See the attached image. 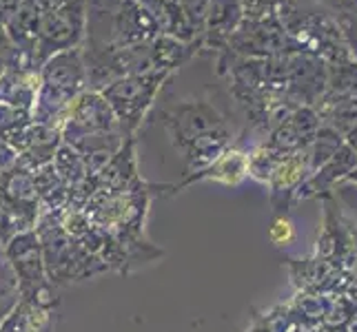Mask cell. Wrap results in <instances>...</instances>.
Returning a JSON list of instances; mask_svg holds the SVG:
<instances>
[{"label": "cell", "mask_w": 357, "mask_h": 332, "mask_svg": "<svg viewBox=\"0 0 357 332\" xmlns=\"http://www.w3.org/2000/svg\"><path fill=\"white\" fill-rule=\"evenodd\" d=\"M33 230L40 242L47 279L56 288L78 284V281H87L98 275L109 273V268L98 257L80 248L78 242L67 235L65 228L60 226L58 215L43 208Z\"/></svg>", "instance_id": "cell-1"}, {"label": "cell", "mask_w": 357, "mask_h": 332, "mask_svg": "<svg viewBox=\"0 0 357 332\" xmlns=\"http://www.w3.org/2000/svg\"><path fill=\"white\" fill-rule=\"evenodd\" d=\"M82 91H87V73L80 47L52 56L40 67V84L31 106V120L58 129L65 111Z\"/></svg>", "instance_id": "cell-2"}, {"label": "cell", "mask_w": 357, "mask_h": 332, "mask_svg": "<svg viewBox=\"0 0 357 332\" xmlns=\"http://www.w3.org/2000/svg\"><path fill=\"white\" fill-rule=\"evenodd\" d=\"M151 200L153 198L149 191V182L140 180L122 193L91 198L84 204L82 211L89 215V219L98 228H102L112 237L120 242H133L142 239L144 219Z\"/></svg>", "instance_id": "cell-3"}, {"label": "cell", "mask_w": 357, "mask_h": 332, "mask_svg": "<svg viewBox=\"0 0 357 332\" xmlns=\"http://www.w3.org/2000/svg\"><path fill=\"white\" fill-rule=\"evenodd\" d=\"M5 260L14 273L18 299L29 301L43 308H58L56 286L47 279L43 251L36 230H22L11 237L3 248Z\"/></svg>", "instance_id": "cell-4"}, {"label": "cell", "mask_w": 357, "mask_h": 332, "mask_svg": "<svg viewBox=\"0 0 357 332\" xmlns=\"http://www.w3.org/2000/svg\"><path fill=\"white\" fill-rule=\"evenodd\" d=\"M174 76L171 71H153V73H138V76H125L105 87L100 93L112 106L118 120L120 131L127 135H135L142 127L144 118L155 102L160 89L165 82Z\"/></svg>", "instance_id": "cell-5"}, {"label": "cell", "mask_w": 357, "mask_h": 332, "mask_svg": "<svg viewBox=\"0 0 357 332\" xmlns=\"http://www.w3.org/2000/svg\"><path fill=\"white\" fill-rule=\"evenodd\" d=\"M87 38V0H58L43 11L38 42H36L33 63L43 67L45 60L60 52L82 47Z\"/></svg>", "instance_id": "cell-6"}, {"label": "cell", "mask_w": 357, "mask_h": 332, "mask_svg": "<svg viewBox=\"0 0 357 332\" xmlns=\"http://www.w3.org/2000/svg\"><path fill=\"white\" fill-rule=\"evenodd\" d=\"M227 52L242 58H275L300 54L298 45L287 33L278 16L244 18L240 27L231 33Z\"/></svg>", "instance_id": "cell-7"}, {"label": "cell", "mask_w": 357, "mask_h": 332, "mask_svg": "<svg viewBox=\"0 0 357 332\" xmlns=\"http://www.w3.org/2000/svg\"><path fill=\"white\" fill-rule=\"evenodd\" d=\"M160 122L167 129L174 149L184 153L204 133L227 125V118L206 100H182L160 111Z\"/></svg>", "instance_id": "cell-8"}, {"label": "cell", "mask_w": 357, "mask_h": 332, "mask_svg": "<svg viewBox=\"0 0 357 332\" xmlns=\"http://www.w3.org/2000/svg\"><path fill=\"white\" fill-rule=\"evenodd\" d=\"M58 129L60 138L69 146L91 135L120 131L112 106L98 91H82L65 111Z\"/></svg>", "instance_id": "cell-9"}, {"label": "cell", "mask_w": 357, "mask_h": 332, "mask_svg": "<svg viewBox=\"0 0 357 332\" xmlns=\"http://www.w3.org/2000/svg\"><path fill=\"white\" fill-rule=\"evenodd\" d=\"M328 91V67L313 54L287 56V91L293 104L315 106Z\"/></svg>", "instance_id": "cell-10"}, {"label": "cell", "mask_w": 357, "mask_h": 332, "mask_svg": "<svg viewBox=\"0 0 357 332\" xmlns=\"http://www.w3.org/2000/svg\"><path fill=\"white\" fill-rule=\"evenodd\" d=\"M0 202H3L24 230H33L43 213V204L36 191L33 171L20 164L0 173Z\"/></svg>", "instance_id": "cell-11"}, {"label": "cell", "mask_w": 357, "mask_h": 332, "mask_svg": "<svg viewBox=\"0 0 357 332\" xmlns=\"http://www.w3.org/2000/svg\"><path fill=\"white\" fill-rule=\"evenodd\" d=\"M7 142L18 155L16 164L36 171L40 166L52 164L58 146L63 144V138H60V129L38 125V122L31 120L27 127H22L14 135H9Z\"/></svg>", "instance_id": "cell-12"}, {"label": "cell", "mask_w": 357, "mask_h": 332, "mask_svg": "<svg viewBox=\"0 0 357 332\" xmlns=\"http://www.w3.org/2000/svg\"><path fill=\"white\" fill-rule=\"evenodd\" d=\"M322 127V120L315 106H295L293 113L282 122L278 129L271 131L262 144H266L268 149L278 151L280 155H291L298 151H306L311 146L315 133Z\"/></svg>", "instance_id": "cell-13"}, {"label": "cell", "mask_w": 357, "mask_h": 332, "mask_svg": "<svg viewBox=\"0 0 357 332\" xmlns=\"http://www.w3.org/2000/svg\"><path fill=\"white\" fill-rule=\"evenodd\" d=\"M309 173V151H298L282 157V162L278 164L266 184L268 204L273 208V215H289L295 204V195H298Z\"/></svg>", "instance_id": "cell-14"}, {"label": "cell", "mask_w": 357, "mask_h": 332, "mask_svg": "<svg viewBox=\"0 0 357 332\" xmlns=\"http://www.w3.org/2000/svg\"><path fill=\"white\" fill-rule=\"evenodd\" d=\"M355 166H357V153L344 142L342 149L331 157L324 166H319L317 171L309 173V177H306L300 187L298 195H295V204L302 200H313V198H331L333 189L340 187V184L353 173Z\"/></svg>", "instance_id": "cell-15"}, {"label": "cell", "mask_w": 357, "mask_h": 332, "mask_svg": "<svg viewBox=\"0 0 357 332\" xmlns=\"http://www.w3.org/2000/svg\"><path fill=\"white\" fill-rule=\"evenodd\" d=\"M40 84V69L18 56L0 76V102L31 111Z\"/></svg>", "instance_id": "cell-16"}, {"label": "cell", "mask_w": 357, "mask_h": 332, "mask_svg": "<svg viewBox=\"0 0 357 332\" xmlns=\"http://www.w3.org/2000/svg\"><path fill=\"white\" fill-rule=\"evenodd\" d=\"M142 177L138 175V159H135V135L125 140L120 151L112 157L102 173L96 177V189L91 198H105V195H116L131 189Z\"/></svg>", "instance_id": "cell-17"}, {"label": "cell", "mask_w": 357, "mask_h": 332, "mask_svg": "<svg viewBox=\"0 0 357 332\" xmlns=\"http://www.w3.org/2000/svg\"><path fill=\"white\" fill-rule=\"evenodd\" d=\"M242 20V0H208L202 27V47L225 52L231 33L240 27Z\"/></svg>", "instance_id": "cell-18"}, {"label": "cell", "mask_w": 357, "mask_h": 332, "mask_svg": "<svg viewBox=\"0 0 357 332\" xmlns=\"http://www.w3.org/2000/svg\"><path fill=\"white\" fill-rule=\"evenodd\" d=\"M236 144V135H233L229 125H222L213 131L204 133L202 138L195 140L187 151H184V175L198 173V171L213 164L215 159L227 153L231 146Z\"/></svg>", "instance_id": "cell-19"}, {"label": "cell", "mask_w": 357, "mask_h": 332, "mask_svg": "<svg viewBox=\"0 0 357 332\" xmlns=\"http://www.w3.org/2000/svg\"><path fill=\"white\" fill-rule=\"evenodd\" d=\"M131 138V135H129ZM127 135L122 131H112V133H100L84 138L76 144H71V149H76L87 168V177L96 180L102 173V168L112 162V157L120 151V146L125 144Z\"/></svg>", "instance_id": "cell-20"}, {"label": "cell", "mask_w": 357, "mask_h": 332, "mask_svg": "<svg viewBox=\"0 0 357 332\" xmlns=\"http://www.w3.org/2000/svg\"><path fill=\"white\" fill-rule=\"evenodd\" d=\"M56 322V310L18 299L0 324V332H49Z\"/></svg>", "instance_id": "cell-21"}, {"label": "cell", "mask_w": 357, "mask_h": 332, "mask_svg": "<svg viewBox=\"0 0 357 332\" xmlns=\"http://www.w3.org/2000/svg\"><path fill=\"white\" fill-rule=\"evenodd\" d=\"M33 180H36V191H38V198L45 211L60 215L65 208H69L71 191L67 184L60 180V175L56 173V168L52 164L36 168Z\"/></svg>", "instance_id": "cell-22"}, {"label": "cell", "mask_w": 357, "mask_h": 332, "mask_svg": "<svg viewBox=\"0 0 357 332\" xmlns=\"http://www.w3.org/2000/svg\"><path fill=\"white\" fill-rule=\"evenodd\" d=\"M52 166L56 168V173L60 175V180H63L71 195L76 193L84 182L91 180L87 177V168H84V162H82V157L76 149H71L69 144H60L58 146V151L52 159Z\"/></svg>", "instance_id": "cell-23"}, {"label": "cell", "mask_w": 357, "mask_h": 332, "mask_svg": "<svg viewBox=\"0 0 357 332\" xmlns=\"http://www.w3.org/2000/svg\"><path fill=\"white\" fill-rule=\"evenodd\" d=\"M355 310H357V301L351 299L349 294H344V292L326 294L324 317L319 326L326 332H347Z\"/></svg>", "instance_id": "cell-24"}, {"label": "cell", "mask_w": 357, "mask_h": 332, "mask_svg": "<svg viewBox=\"0 0 357 332\" xmlns=\"http://www.w3.org/2000/svg\"><path fill=\"white\" fill-rule=\"evenodd\" d=\"M344 135L337 133L335 129H331L328 125H322L319 131L315 133V138L311 142V146L306 151H309V168L311 173L317 171L319 166H324L331 157H333L342 146H344Z\"/></svg>", "instance_id": "cell-25"}, {"label": "cell", "mask_w": 357, "mask_h": 332, "mask_svg": "<svg viewBox=\"0 0 357 332\" xmlns=\"http://www.w3.org/2000/svg\"><path fill=\"white\" fill-rule=\"evenodd\" d=\"M282 157L278 151L268 149L266 144L257 142L251 149H246V164H249V177H253L260 184H268L273 171L278 168V164L282 162Z\"/></svg>", "instance_id": "cell-26"}, {"label": "cell", "mask_w": 357, "mask_h": 332, "mask_svg": "<svg viewBox=\"0 0 357 332\" xmlns=\"http://www.w3.org/2000/svg\"><path fill=\"white\" fill-rule=\"evenodd\" d=\"M328 67V91L335 95H347L357 100V63L353 58Z\"/></svg>", "instance_id": "cell-27"}, {"label": "cell", "mask_w": 357, "mask_h": 332, "mask_svg": "<svg viewBox=\"0 0 357 332\" xmlns=\"http://www.w3.org/2000/svg\"><path fill=\"white\" fill-rule=\"evenodd\" d=\"M31 122V111L0 102V138H9Z\"/></svg>", "instance_id": "cell-28"}, {"label": "cell", "mask_w": 357, "mask_h": 332, "mask_svg": "<svg viewBox=\"0 0 357 332\" xmlns=\"http://www.w3.org/2000/svg\"><path fill=\"white\" fill-rule=\"evenodd\" d=\"M335 20L337 29L344 38V45H347L351 58L357 63V9H351V11H344V14H337V16H331Z\"/></svg>", "instance_id": "cell-29"}, {"label": "cell", "mask_w": 357, "mask_h": 332, "mask_svg": "<svg viewBox=\"0 0 357 332\" xmlns=\"http://www.w3.org/2000/svg\"><path fill=\"white\" fill-rule=\"evenodd\" d=\"M268 239L275 246H287L295 239V226L289 215H275L268 226Z\"/></svg>", "instance_id": "cell-30"}, {"label": "cell", "mask_w": 357, "mask_h": 332, "mask_svg": "<svg viewBox=\"0 0 357 332\" xmlns=\"http://www.w3.org/2000/svg\"><path fill=\"white\" fill-rule=\"evenodd\" d=\"M282 0H242L244 18H266L275 16Z\"/></svg>", "instance_id": "cell-31"}, {"label": "cell", "mask_w": 357, "mask_h": 332, "mask_svg": "<svg viewBox=\"0 0 357 332\" xmlns=\"http://www.w3.org/2000/svg\"><path fill=\"white\" fill-rule=\"evenodd\" d=\"M16 162H18L16 151L11 149L5 138H0V173H5L11 166H16Z\"/></svg>", "instance_id": "cell-32"}, {"label": "cell", "mask_w": 357, "mask_h": 332, "mask_svg": "<svg viewBox=\"0 0 357 332\" xmlns=\"http://www.w3.org/2000/svg\"><path fill=\"white\" fill-rule=\"evenodd\" d=\"M342 184H355V187H357V166H355V171H353V173L347 177V180H344Z\"/></svg>", "instance_id": "cell-33"}, {"label": "cell", "mask_w": 357, "mask_h": 332, "mask_svg": "<svg viewBox=\"0 0 357 332\" xmlns=\"http://www.w3.org/2000/svg\"><path fill=\"white\" fill-rule=\"evenodd\" d=\"M347 332H357V310H355V315H353V319H351V324H349Z\"/></svg>", "instance_id": "cell-34"}, {"label": "cell", "mask_w": 357, "mask_h": 332, "mask_svg": "<svg viewBox=\"0 0 357 332\" xmlns=\"http://www.w3.org/2000/svg\"><path fill=\"white\" fill-rule=\"evenodd\" d=\"M0 255H3V246H0Z\"/></svg>", "instance_id": "cell-35"}]
</instances>
